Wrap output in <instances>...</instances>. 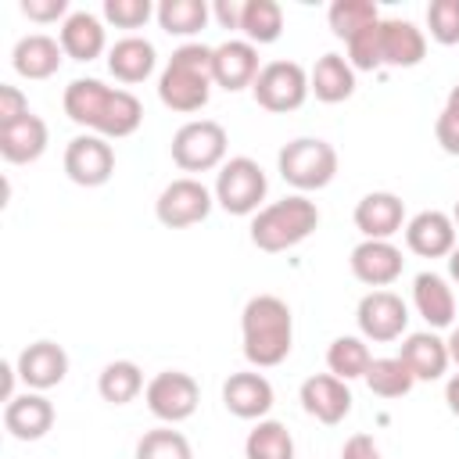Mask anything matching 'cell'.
Here are the masks:
<instances>
[{"mask_svg": "<svg viewBox=\"0 0 459 459\" xmlns=\"http://www.w3.org/2000/svg\"><path fill=\"white\" fill-rule=\"evenodd\" d=\"M169 65H172V68H179V72H190V75H204V79H212L215 50H212V47H201V43H186V47H179V50L169 57Z\"/></svg>", "mask_w": 459, "mask_h": 459, "instance_id": "ab89813d", "label": "cell"}, {"mask_svg": "<svg viewBox=\"0 0 459 459\" xmlns=\"http://www.w3.org/2000/svg\"><path fill=\"white\" fill-rule=\"evenodd\" d=\"M351 273L366 287H387L402 276V251L387 240H362L351 251Z\"/></svg>", "mask_w": 459, "mask_h": 459, "instance_id": "4fadbf2b", "label": "cell"}, {"mask_svg": "<svg viewBox=\"0 0 459 459\" xmlns=\"http://www.w3.org/2000/svg\"><path fill=\"white\" fill-rule=\"evenodd\" d=\"M108 97H111V86H104V82H97V79H75V82L65 90V115H68L75 126L97 129Z\"/></svg>", "mask_w": 459, "mask_h": 459, "instance_id": "d4e9b609", "label": "cell"}, {"mask_svg": "<svg viewBox=\"0 0 459 459\" xmlns=\"http://www.w3.org/2000/svg\"><path fill=\"white\" fill-rule=\"evenodd\" d=\"M68 373V355L61 344L54 341H36L29 344L22 355H18V377L36 387V391H47V387H57Z\"/></svg>", "mask_w": 459, "mask_h": 459, "instance_id": "5bb4252c", "label": "cell"}, {"mask_svg": "<svg viewBox=\"0 0 459 459\" xmlns=\"http://www.w3.org/2000/svg\"><path fill=\"white\" fill-rule=\"evenodd\" d=\"M158 22L169 36H194L208 22V7L201 0H161Z\"/></svg>", "mask_w": 459, "mask_h": 459, "instance_id": "836d02e7", "label": "cell"}, {"mask_svg": "<svg viewBox=\"0 0 459 459\" xmlns=\"http://www.w3.org/2000/svg\"><path fill=\"white\" fill-rule=\"evenodd\" d=\"M341 459H380V448L369 434H351L341 448Z\"/></svg>", "mask_w": 459, "mask_h": 459, "instance_id": "f6af8a7d", "label": "cell"}, {"mask_svg": "<svg viewBox=\"0 0 459 459\" xmlns=\"http://www.w3.org/2000/svg\"><path fill=\"white\" fill-rule=\"evenodd\" d=\"M405 244L420 258H441L455 251V226L445 212H420L405 226Z\"/></svg>", "mask_w": 459, "mask_h": 459, "instance_id": "9a60e30c", "label": "cell"}, {"mask_svg": "<svg viewBox=\"0 0 459 459\" xmlns=\"http://www.w3.org/2000/svg\"><path fill=\"white\" fill-rule=\"evenodd\" d=\"M258 108L273 111V115H287V111H298L308 97V75L298 61H269L255 86H251Z\"/></svg>", "mask_w": 459, "mask_h": 459, "instance_id": "277c9868", "label": "cell"}, {"mask_svg": "<svg viewBox=\"0 0 459 459\" xmlns=\"http://www.w3.org/2000/svg\"><path fill=\"white\" fill-rule=\"evenodd\" d=\"M445 108H452V111H459V82L452 86V93H448V104Z\"/></svg>", "mask_w": 459, "mask_h": 459, "instance_id": "816d5d0a", "label": "cell"}, {"mask_svg": "<svg viewBox=\"0 0 459 459\" xmlns=\"http://www.w3.org/2000/svg\"><path fill=\"white\" fill-rule=\"evenodd\" d=\"M61 54H65V50H61L57 39L36 32V36L18 39L11 61H14V72L25 75V79H50V75L61 68Z\"/></svg>", "mask_w": 459, "mask_h": 459, "instance_id": "44dd1931", "label": "cell"}, {"mask_svg": "<svg viewBox=\"0 0 459 459\" xmlns=\"http://www.w3.org/2000/svg\"><path fill=\"white\" fill-rule=\"evenodd\" d=\"M348 61L351 68H362V72H373L384 65V36H380V22L366 32H359L355 39H348Z\"/></svg>", "mask_w": 459, "mask_h": 459, "instance_id": "74e56055", "label": "cell"}, {"mask_svg": "<svg viewBox=\"0 0 459 459\" xmlns=\"http://www.w3.org/2000/svg\"><path fill=\"white\" fill-rule=\"evenodd\" d=\"M265 197V172L251 158H233L215 179V201L230 215H251Z\"/></svg>", "mask_w": 459, "mask_h": 459, "instance_id": "8992f818", "label": "cell"}, {"mask_svg": "<svg viewBox=\"0 0 459 459\" xmlns=\"http://www.w3.org/2000/svg\"><path fill=\"white\" fill-rule=\"evenodd\" d=\"M14 373H18V369H14L11 362H0V398H4V402L14 398Z\"/></svg>", "mask_w": 459, "mask_h": 459, "instance_id": "7dc6e473", "label": "cell"}, {"mask_svg": "<svg viewBox=\"0 0 459 459\" xmlns=\"http://www.w3.org/2000/svg\"><path fill=\"white\" fill-rule=\"evenodd\" d=\"M412 298H416L420 316L430 326H452V319H455V298H452V290H448V283L441 276L420 273L416 283H412Z\"/></svg>", "mask_w": 459, "mask_h": 459, "instance_id": "484cf974", "label": "cell"}, {"mask_svg": "<svg viewBox=\"0 0 459 459\" xmlns=\"http://www.w3.org/2000/svg\"><path fill=\"white\" fill-rule=\"evenodd\" d=\"M366 384L380 398H402V394L412 391L416 377L409 373V366L402 359H373L369 369H366Z\"/></svg>", "mask_w": 459, "mask_h": 459, "instance_id": "d6a6232c", "label": "cell"}, {"mask_svg": "<svg viewBox=\"0 0 459 459\" xmlns=\"http://www.w3.org/2000/svg\"><path fill=\"white\" fill-rule=\"evenodd\" d=\"M108 68H111V75H115L118 82H129V86H133V82H143V79L154 72V47H151L147 39L129 36V39H122V43L111 47Z\"/></svg>", "mask_w": 459, "mask_h": 459, "instance_id": "4316f807", "label": "cell"}, {"mask_svg": "<svg viewBox=\"0 0 459 459\" xmlns=\"http://www.w3.org/2000/svg\"><path fill=\"white\" fill-rule=\"evenodd\" d=\"M154 212H158V222H161V226H169V230H186V226H197V222L208 219V212H212V194H208L197 179H172V183L161 190Z\"/></svg>", "mask_w": 459, "mask_h": 459, "instance_id": "ba28073f", "label": "cell"}, {"mask_svg": "<svg viewBox=\"0 0 459 459\" xmlns=\"http://www.w3.org/2000/svg\"><path fill=\"white\" fill-rule=\"evenodd\" d=\"M4 427L18 441H39L54 427V405L43 394H14L4 409Z\"/></svg>", "mask_w": 459, "mask_h": 459, "instance_id": "2e32d148", "label": "cell"}, {"mask_svg": "<svg viewBox=\"0 0 459 459\" xmlns=\"http://www.w3.org/2000/svg\"><path fill=\"white\" fill-rule=\"evenodd\" d=\"M280 176L298 190H323L337 176V151L326 140H290L280 151Z\"/></svg>", "mask_w": 459, "mask_h": 459, "instance_id": "3957f363", "label": "cell"}, {"mask_svg": "<svg viewBox=\"0 0 459 459\" xmlns=\"http://www.w3.org/2000/svg\"><path fill=\"white\" fill-rule=\"evenodd\" d=\"M215 18H219L226 29H240V22H244V4H240V0H219V4H215Z\"/></svg>", "mask_w": 459, "mask_h": 459, "instance_id": "bcb514c9", "label": "cell"}, {"mask_svg": "<svg viewBox=\"0 0 459 459\" xmlns=\"http://www.w3.org/2000/svg\"><path fill=\"white\" fill-rule=\"evenodd\" d=\"M65 11H68V0H22V14L29 22H39V25L57 22Z\"/></svg>", "mask_w": 459, "mask_h": 459, "instance_id": "7bdbcfd3", "label": "cell"}, {"mask_svg": "<svg viewBox=\"0 0 459 459\" xmlns=\"http://www.w3.org/2000/svg\"><path fill=\"white\" fill-rule=\"evenodd\" d=\"M409 373L416 380H437L448 366V344L434 333H412L405 344H402V355H398Z\"/></svg>", "mask_w": 459, "mask_h": 459, "instance_id": "cb8c5ba5", "label": "cell"}, {"mask_svg": "<svg viewBox=\"0 0 459 459\" xmlns=\"http://www.w3.org/2000/svg\"><path fill=\"white\" fill-rule=\"evenodd\" d=\"M47 151V126L39 115H25L11 126H0V154L11 161V165H25V161H36L39 154Z\"/></svg>", "mask_w": 459, "mask_h": 459, "instance_id": "d6986e66", "label": "cell"}, {"mask_svg": "<svg viewBox=\"0 0 459 459\" xmlns=\"http://www.w3.org/2000/svg\"><path fill=\"white\" fill-rule=\"evenodd\" d=\"M380 36H384V65L391 68H412L423 61L427 54V39L412 22H380Z\"/></svg>", "mask_w": 459, "mask_h": 459, "instance_id": "603a6c76", "label": "cell"}, {"mask_svg": "<svg viewBox=\"0 0 459 459\" xmlns=\"http://www.w3.org/2000/svg\"><path fill=\"white\" fill-rule=\"evenodd\" d=\"M301 405H305L308 416H316L319 423L333 427L351 412V391L333 373H316V377H308L301 384Z\"/></svg>", "mask_w": 459, "mask_h": 459, "instance_id": "8fae6325", "label": "cell"}, {"mask_svg": "<svg viewBox=\"0 0 459 459\" xmlns=\"http://www.w3.org/2000/svg\"><path fill=\"white\" fill-rule=\"evenodd\" d=\"M448 359L459 366V326L452 330V337H448Z\"/></svg>", "mask_w": 459, "mask_h": 459, "instance_id": "681fc988", "label": "cell"}, {"mask_svg": "<svg viewBox=\"0 0 459 459\" xmlns=\"http://www.w3.org/2000/svg\"><path fill=\"white\" fill-rule=\"evenodd\" d=\"M240 32L251 43H276L283 32V11L276 0H247L244 4V22Z\"/></svg>", "mask_w": 459, "mask_h": 459, "instance_id": "1f68e13d", "label": "cell"}, {"mask_svg": "<svg viewBox=\"0 0 459 459\" xmlns=\"http://www.w3.org/2000/svg\"><path fill=\"white\" fill-rule=\"evenodd\" d=\"M308 90L323 100V104H341L355 93V72L341 54H323L308 75Z\"/></svg>", "mask_w": 459, "mask_h": 459, "instance_id": "7402d4cb", "label": "cell"}, {"mask_svg": "<svg viewBox=\"0 0 459 459\" xmlns=\"http://www.w3.org/2000/svg\"><path fill=\"white\" fill-rule=\"evenodd\" d=\"M61 50L72 57V61H93L100 50H104V29L93 14H72L61 29Z\"/></svg>", "mask_w": 459, "mask_h": 459, "instance_id": "83f0119b", "label": "cell"}, {"mask_svg": "<svg viewBox=\"0 0 459 459\" xmlns=\"http://www.w3.org/2000/svg\"><path fill=\"white\" fill-rule=\"evenodd\" d=\"M319 226V212L312 201L305 197H283L273 201L269 208H262L251 222V240L258 251H287L294 244H301L305 237H312V230Z\"/></svg>", "mask_w": 459, "mask_h": 459, "instance_id": "7a4b0ae2", "label": "cell"}, {"mask_svg": "<svg viewBox=\"0 0 459 459\" xmlns=\"http://www.w3.org/2000/svg\"><path fill=\"white\" fill-rule=\"evenodd\" d=\"M65 172L79 186H104L115 172V151L100 136H75L65 147Z\"/></svg>", "mask_w": 459, "mask_h": 459, "instance_id": "30bf717a", "label": "cell"}, {"mask_svg": "<svg viewBox=\"0 0 459 459\" xmlns=\"http://www.w3.org/2000/svg\"><path fill=\"white\" fill-rule=\"evenodd\" d=\"M197 402H201V387L183 369H165L147 384V409L165 423H179L194 416Z\"/></svg>", "mask_w": 459, "mask_h": 459, "instance_id": "52a82bcc", "label": "cell"}, {"mask_svg": "<svg viewBox=\"0 0 459 459\" xmlns=\"http://www.w3.org/2000/svg\"><path fill=\"white\" fill-rule=\"evenodd\" d=\"M359 330L369 337V341H398L402 330L409 326V312H405V301L391 290H369L362 301H359Z\"/></svg>", "mask_w": 459, "mask_h": 459, "instance_id": "9c48e42d", "label": "cell"}, {"mask_svg": "<svg viewBox=\"0 0 459 459\" xmlns=\"http://www.w3.org/2000/svg\"><path fill=\"white\" fill-rule=\"evenodd\" d=\"M97 391H100V398L111 402V405H129V402L143 391V373H140L136 362H126V359H122V362H108V366L100 369Z\"/></svg>", "mask_w": 459, "mask_h": 459, "instance_id": "f546056e", "label": "cell"}, {"mask_svg": "<svg viewBox=\"0 0 459 459\" xmlns=\"http://www.w3.org/2000/svg\"><path fill=\"white\" fill-rule=\"evenodd\" d=\"M377 22H380V14H377V7H373L369 0H337V4L330 7V29H333V36H341L344 43L355 39L359 32L373 29Z\"/></svg>", "mask_w": 459, "mask_h": 459, "instance_id": "e575fe53", "label": "cell"}, {"mask_svg": "<svg viewBox=\"0 0 459 459\" xmlns=\"http://www.w3.org/2000/svg\"><path fill=\"white\" fill-rule=\"evenodd\" d=\"M136 459H194V452L179 430H147L136 441Z\"/></svg>", "mask_w": 459, "mask_h": 459, "instance_id": "8d00e7d4", "label": "cell"}, {"mask_svg": "<svg viewBox=\"0 0 459 459\" xmlns=\"http://www.w3.org/2000/svg\"><path fill=\"white\" fill-rule=\"evenodd\" d=\"M448 269H452V280L459 283V247L452 251V258H448Z\"/></svg>", "mask_w": 459, "mask_h": 459, "instance_id": "f907efd6", "label": "cell"}, {"mask_svg": "<svg viewBox=\"0 0 459 459\" xmlns=\"http://www.w3.org/2000/svg\"><path fill=\"white\" fill-rule=\"evenodd\" d=\"M140 122H143V104H140L129 90H111V97H108V104H104V115H100V122H97V133L122 140V136L136 133Z\"/></svg>", "mask_w": 459, "mask_h": 459, "instance_id": "f1b7e54d", "label": "cell"}, {"mask_svg": "<svg viewBox=\"0 0 459 459\" xmlns=\"http://www.w3.org/2000/svg\"><path fill=\"white\" fill-rule=\"evenodd\" d=\"M244 455L247 459H294V437L283 423L276 420H262L247 441H244Z\"/></svg>", "mask_w": 459, "mask_h": 459, "instance_id": "4dcf8cb0", "label": "cell"}, {"mask_svg": "<svg viewBox=\"0 0 459 459\" xmlns=\"http://www.w3.org/2000/svg\"><path fill=\"white\" fill-rule=\"evenodd\" d=\"M244 355L251 366H280L294 344V319L287 301L276 294H258L244 305Z\"/></svg>", "mask_w": 459, "mask_h": 459, "instance_id": "6da1fadb", "label": "cell"}, {"mask_svg": "<svg viewBox=\"0 0 459 459\" xmlns=\"http://www.w3.org/2000/svg\"><path fill=\"white\" fill-rule=\"evenodd\" d=\"M455 222H459V201H455Z\"/></svg>", "mask_w": 459, "mask_h": 459, "instance_id": "f5cc1de1", "label": "cell"}, {"mask_svg": "<svg viewBox=\"0 0 459 459\" xmlns=\"http://www.w3.org/2000/svg\"><path fill=\"white\" fill-rule=\"evenodd\" d=\"M104 18L115 22L118 29H140L151 18L147 0H104Z\"/></svg>", "mask_w": 459, "mask_h": 459, "instance_id": "60d3db41", "label": "cell"}, {"mask_svg": "<svg viewBox=\"0 0 459 459\" xmlns=\"http://www.w3.org/2000/svg\"><path fill=\"white\" fill-rule=\"evenodd\" d=\"M427 25L437 43L445 47L459 43V0H434L427 7Z\"/></svg>", "mask_w": 459, "mask_h": 459, "instance_id": "f35d334b", "label": "cell"}, {"mask_svg": "<svg viewBox=\"0 0 459 459\" xmlns=\"http://www.w3.org/2000/svg\"><path fill=\"white\" fill-rule=\"evenodd\" d=\"M434 136H437L445 154H459V111L445 108L437 115V122H434Z\"/></svg>", "mask_w": 459, "mask_h": 459, "instance_id": "b9f144b4", "label": "cell"}, {"mask_svg": "<svg viewBox=\"0 0 459 459\" xmlns=\"http://www.w3.org/2000/svg\"><path fill=\"white\" fill-rule=\"evenodd\" d=\"M208 93H212V79L204 75H190V72H179V68H165L161 72V82H158V97L165 108L172 111H201L208 104Z\"/></svg>", "mask_w": 459, "mask_h": 459, "instance_id": "ffe728a7", "label": "cell"}, {"mask_svg": "<svg viewBox=\"0 0 459 459\" xmlns=\"http://www.w3.org/2000/svg\"><path fill=\"white\" fill-rule=\"evenodd\" d=\"M258 50L251 43H222L215 47V68H212V82H219L222 90H244L255 86L258 79Z\"/></svg>", "mask_w": 459, "mask_h": 459, "instance_id": "ac0fdd59", "label": "cell"}, {"mask_svg": "<svg viewBox=\"0 0 459 459\" xmlns=\"http://www.w3.org/2000/svg\"><path fill=\"white\" fill-rule=\"evenodd\" d=\"M222 402L240 420H258L273 409V387L262 373H233L222 384Z\"/></svg>", "mask_w": 459, "mask_h": 459, "instance_id": "e0dca14e", "label": "cell"}, {"mask_svg": "<svg viewBox=\"0 0 459 459\" xmlns=\"http://www.w3.org/2000/svg\"><path fill=\"white\" fill-rule=\"evenodd\" d=\"M445 402H448L452 416H459V373L448 380V387H445Z\"/></svg>", "mask_w": 459, "mask_h": 459, "instance_id": "c3c4849f", "label": "cell"}, {"mask_svg": "<svg viewBox=\"0 0 459 459\" xmlns=\"http://www.w3.org/2000/svg\"><path fill=\"white\" fill-rule=\"evenodd\" d=\"M222 154H226V129L212 118L186 122L172 136V161L183 172H208L222 161Z\"/></svg>", "mask_w": 459, "mask_h": 459, "instance_id": "5b68a950", "label": "cell"}, {"mask_svg": "<svg viewBox=\"0 0 459 459\" xmlns=\"http://www.w3.org/2000/svg\"><path fill=\"white\" fill-rule=\"evenodd\" d=\"M369 348L359 341V337H337L326 351V366L337 380H355V377H366L369 369Z\"/></svg>", "mask_w": 459, "mask_h": 459, "instance_id": "d590c367", "label": "cell"}, {"mask_svg": "<svg viewBox=\"0 0 459 459\" xmlns=\"http://www.w3.org/2000/svg\"><path fill=\"white\" fill-rule=\"evenodd\" d=\"M402 222H405V204H402V197H394L387 190L366 194L355 204V230L366 240H387L402 230Z\"/></svg>", "mask_w": 459, "mask_h": 459, "instance_id": "7c38bea8", "label": "cell"}, {"mask_svg": "<svg viewBox=\"0 0 459 459\" xmlns=\"http://www.w3.org/2000/svg\"><path fill=\"white\" fill-rule=\"evenodd\" d=\"M29 115V100L22 97L18 86H0V126H11Z\"/></svg>", "mask_w": 459, "mask_h": 459, "instance_id": "ee69618b", "label": "cell"}]
</instances>
